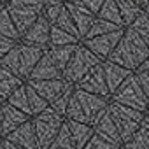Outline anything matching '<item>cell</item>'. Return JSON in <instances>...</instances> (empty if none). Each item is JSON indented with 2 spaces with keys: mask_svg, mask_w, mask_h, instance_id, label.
<instances>
[{
  "mask_svg": "<svg viewBox=\"0 0 149 149\" xmlns=\"http://www.w3.org/2000/svg\"><path fill=\"white\" fill-rule=\"evenodd\" d=\"M147 56H149V47L146 46V42L133 28L126 26L123 39L119 40V44L116 46V49L111 53L107 60L130 72H137V68L142 65V61Z\"/></svg>",
  "mask_w": 149,
  "mask_h": 149,
  "instance_id": "obj_1",
  "label": "cell"
},
{
  "mask_svg": "<svg viewBox=\"0 0 149 149\" xmlns=\"http://www.w3.org/2000/svg\"><path fill=\"white\" fill-rule=\"evenodd\" d=\"M42 54H44V51L39 47L18 42L4 58H0V67L7 68L9 72H13L14 76H18L21 81L26 83L33 67L37 65V61L40 60Z\"/></svg>",
  "mask_w": 149,
  "mask_h": 149,
  "instance_id": "obj_2",
  "label": "cell"
},
{
  "mask_svg": "<svg viewBox=\"0 0 149 149\" xmlns=\"http://www.w3.org/2000/svg\"><path fill=\"white\" fill-rule=\"evenodd\" d=\"M30 121L33 125V132H35V139H37L39 149H47L49 144L58 135L60 128L63 126L65 118L60 116L58 112H54L51 107H47L40 114L30 118Z\"/></svg>",
  "mask_w": 149,
  "mask_h": 149,
  "instance_id": "obj_3",
  "label": "cell"
},
{
  "mask_svg": "<svg viewBox=\"0 0 149 149\" xmlns=\"http://www.w3.org/2000/svg\"><path fill=\"white\" fill-rule=\"evenodd\" d=\"M98 63H102L100 58L95 56L83 42H79L61 76H63V79H65L68 84H76V83H79V81L86 76V74H88L95 65H98Z\"/></svg>",
  "mask_w": 149,
  "mask_h": 149,
  "instance_id": "obj_4",
  "label": "cell"
},
{
  "mask_svg": "<svg viewBox=\"0 0 149 149\" xmlns=\"http://www.w3.org/2000/svg\"><path fill=\"white\" fill-rule=\"evenodd\" d=\"M111 102H116V104H121V105H126L130 109H135V111H140V112H146L147 111V98L139 84V79L135 76V72L130 74V76L121 83V86L111 95L109 98Z\"/></svg>",
  "mask_w": 149,
  "mask_h": 149,
  "instance_id": "obj_5",
  "label": "cell"
},
{
  "mask_svg": "<svg viewBox=\"0 0 149 149\" xmlns=\"http://www.w3.org/2000/svg\"><path fill=\"white\" fill-rule=\"evenodd\" d=\"M74 95H76L77 102L81 104V107H83V111L86 114L88 125L93 126L107 112L109 98H104V97H98V95H91V93H86V91H81V90H74Z\"/></svg>",
  "mask_w": 149,
  "mask_h": 149,
  "instance_id": "obj_6",
  "label": "cell"
},
{
  "mask_svg": "<svg viewBox=\"0 0 149 149\" xmlns=\"http://www.w3.org/2000/svg\"><path fill=\"white\" fill-rule=\"evenodd\" d=\"M123 33H125V28L121 30H116L112 33H105V35H98V37H93V39H86V40H81L95 56L100 58V61H105L111 53L116 49V46L119 44V40L123 39Z\"/></svg>",
  "mask_w": 149,
  "mask_h": 149,
  "instance_id": "obj_7",
  "label": "cell"
},
{
  "mask_svg": "<svg viewBox=\"0 0 149 149\" xmlns=\"http://www.w3.org/2000/svg\"><path fill=\"white\" fill-rule=\"evenodd\" d=\"M74 88L81 90V91H86V93H91V95L104 97V98H111V93H109L107 83H105V76H104L102 63L95 65L79 83L74 84Z\"/></svg>",
  "mask_w": 149,
  "mask_h": 149,
  "instance_id": "obj_8",
  "label": "cell"
},
{
  "mask_svg": "<svg viewBox=\"0 0 149 149\" xmlns=\"http://www.w3.org/2000/svg\"><path fill=\"white\" fill-rule=\"evenodd\" d=\"M49 32H51V25H49V21L40 14V16L35 19V23L26 30V33L19 39V42L46 51L47 46H49Z\"/></svg>",
  "mask_w": 149,
  "mask_h": 149,
  "instance_id": "obj_9",
  "label": "cell"
},
{
  "mask_svg": "<svg viewBox=\"0 0 149 149\" xmlns=\"http://www.w3.org/2000/svg\"><path fill=\"white\" fill-rule=\"evenodd\" d=\"M6 9L19 33V39L26 33V30L35 23V19L40 16L37 11L30 9V7H25V6H19V4H14V2H7L6 4Z\"/></svg>",
  "mask_w": 149,
  "mask_h": 149,
  "instance_id": "obj_10",
  "label": "cell"
},
{
  "mask_svg": "<svg viewBox=\"0 0 149 149\" xmlns=\"http://www.w3.org/2000/svg\"><path fill=\"white\" fill-rule=\"evenodd\" d=\"M65 9L68 11V14H70V18H72V21H74V25H76V28H77V33H79V37H81V40L86 37V33H88V30H90V26L93 25V21H95V14H91L79 0H72V2H65Z\"/></svg>",
  "mask_w": 149,
  "mask_h": 149,
  "instance_id": "obj_11",
  "label": "cell"
},
{
  "mask_svg": "<svg viewBox=\"0 0 149 149\" xmlns=\"http://www.w3.org/2000/svg\"><path fill=\"white\" fill-rule=\"evenodd\" d=\"M93 133L97 137H100L102 140L112 144L114 147L118 149H123V144H121V139H119V133H118V128L114 125V119L112 116L109 114V111L93 125Z\"/></svg>",
  "mask_w": 149,
  "mask_h": 149,
  "instance_id": "obj_12",
  "label": "cell"
},
{
  "mask_svg": "<svg viewBox=\"0 0 149 149\" xmlns=\"http://www.w3.org/2000/svg\"><path fill=\"white\" fill-rule=\"evenodd\" d=\"M0 111H2V135H0V139H6L9 133H13L18 126H21L23 123H26L30 119L28 114L18 111L16 107L9 105L7 102H4L2 105H0Z\"/></svg>",
  "mask_w": 149,
  "mask_h": 149,
  "instance_id": "obj_13",
  "label": "cell"
},
{
  "mask_svg": "<svg viewBox=\"0 0 149 149\" xmlns=\"http://www.w3.org/2000/svg\"><path fill=\"white\" fill-rule=\"evenodd\" d=\"M47 104H51L63 90H65V86L68 84L63 77H60V79H47V81H26Z\"/></svg>",
  "mask_w": 149,
  "mask_h": 149,
  "instance_id": "obj_14",
  "label": "cell"
},
{
  "mask_svg": "<svg viewBox=\"0 0 149 149\" xmlns=\"http://www.w3.org/2000/svg\"><path fill=\"white\" fill-rule=\"evenodd\" d=\"M6 140L19 146L21 149H39L37 139H35V132H33V125H32L30 119L26 123H23L21 126H18L13 133H9L6 137Z\"/></svg>",
  "mask_w": 149,
  "mask_h": 149,
  "instance_id": "obj_15",
  "label": "cell"
},
{
  "mask_svg": "<svg viewBox=\"0 0 149 149\" xmlns=\"http://www.w3.org/2000/svg\"><path fill=\"white\" fill-rule=\"evenodd\" d=\"M60 77H63L61 72L54 67V63L51 61V58L44 51V54L40 56V60L37 61V65L33 67L28 81H47V79H60Z\"/></svg>",
  "mask_w": 149,
  "mask_h": 149,
  "instance_id": "obj_16",
  "label": "cell"
},
{
  "mask_svg": "<svg viewBox=\"0 0 149 149\" xmlns=\"http://www.w3.org/2000/svg\"><path fill=\"white\" fill-rule=\"evenodd\" d=\"M102 67H104V76H105L107 90H109L111 95L121 86V83L130 76V74H133V72H130V70H126V68H123V67H119V65L109 61V60L102 61Z\"/></svg>",
  "mask_w": 149,
  "mask_h": 149,
  "instance_id": "obj_17",
  "label": "cell"
},
{
  "mask_svg": "<svg viewBox=\"0 0 149 149\" xmlns=\"http://www.w3.org/2000/svg\"><path fill=\"white\" fill-rule=\"evenodd\" d=\"M23 84L25 81H21L18 76H14L7 68L0 67V100L2 102H7V98Z\"/></svg>",
  "mask_w": 149,
  "mask_h": 149,
  "instance_id": "obj_18",
  "label": "cell"
},
{
  "mask_svg": "<svg viewBox=\"0 0 149 149\" xmlns=\"http://www.w3.org/2000/svg\"><path fill=\"white\" fill-rule=\"evenodd\" d=\"M67 126H68V132H70V137L74 140L77 149H83L86 146V142L93 137V126L88 125V123H77V121H67Z\"/></svg>",
  "mask_w": 149,
  "mask_h": 149,
  "instance_id": "obj_19",
  "label": "cell"
},
{
  "mask_svg": "<svg viewBox=\"0 0 149 149\" xmlns=\"http://www.w3.org/2000/svg\"><path fill=\"white\" fill-rule=\"evenodd\" d=\"M76 47H77V44H70V46H56V47H47L46 53H47V56L51 58V61L54 63V67L63 74V70H65V67L68 65V61H70L74 51H76Z\"/></svg>",
  "mask_w": 149,
  "mask_h": 149,
  "instance_id": "obj_20",
  "label": "cell"
},
{
  "mask_svg": "<svg viewBox=\"0 0 149 149\" xmlns=\"http://www.w3.org/2000/svg\"><path fill=\"white\" fill-rule=\"evenodd\" d=\"M114 2H116V6L119 9V14H121L125 28L130 26L135 21V18L142 13V7L137 2H133V0H114Z\"/></svg>",
  "mask_w": 149,
  "mask_h": 149,
  "instance_id": "obj_21",
  "label": "cell"
},
{
  "mask_svg": "<svg viewBox=\"0 0 149 149\" xmlns=\"http://www.w3.org/2000/svg\"><path fill=\"white\" fill-rule=\"evenodd\" d=\"M97 18L105 19V21H109V23H114L116 26L125 28L123 19H121V14H119V9H118V6H116L114 0H105L104 6H102L100 11H98V14H97Z\"/></svg>",
  "mask_w": 149,
  "mask_h": 149,
  "instance_id": "obj_22",
  "label": "cell"
},
{
  "mask_svg": "<svg viewBox=\"0 0 149 149\" xmlns=\"http://www.w3.org/2000/svg\"><path fill=\"white\" fill-rule=\"evenodd\" d=\"M25 86H26V98H28V107H30V118H33V116L40 114L44 109H47L49 104H47L28 83H25Z\"/></svg>",
  "mask_w": 149,
  "mask_h": 149,
  "instance_id": "obj_23",
  "label": "cell"
},
{
  "mask_svg": "<svg viewBox=\"0 0 149 149\" xmlns=\"http://www.w3.org/2000/svg\"><path fill=\"white\" fill-rule=\"evenodd\" d=\"M81 40L76 39L74 35L56 28V26H51V32H49V46L47 47H56V46H70V44H79Z\"/></svg>",
  "mask_w": 149,
  "mask_h": 149,
  "instance_id": "obj_24",
  "label": "cell"
},
{
  "mask_svg": "<svg viewBox=\"0 0 149 149\" xmlns=\"http://www.w3.org/2000/svg\"><path fill=\"white\" fill-rule=\"evenodd\" d=\"M116 30H121V26H116L114 23H109V21H105V19L95 18L93 25L90 26V30H88V33H86V37H84L83 40L93 39V37H98V35H105V33H112V32H116Z\"/></svg>",
  "mask_w": 149,
  "mask_h": 149,
  "instance_id": "obj_25",
  "label": "cell"
},
{
  "mask_svg": "<svg viewBox=\"0 0 149 149\" xmlns=\"http://www.w3.org/2000/svg\"><path fill=\"white\" fill-rule=\"evenodd\" d=\"M74 84H67L65 86V90L49 104V107L54 111V112H58L60 116H63L65 118V111H67V105H68V102H70V98H72V95H74Z\"/></svg>",
  "mask_w": 149,
  "mask_h": 149,
  "instance_id": "obj_26",
  "label": "cell"
},
{
  "mask_svg": "<svg viewBox=\"0 0 149 149\" xmlns=\"http://www.w3.org/2000/svg\"><path fill=\"white\" fill-rule=\"evenodd\" d=\"M47 149H77L76 144H74V140H72V137H70L67 123H63V126L60 128L58 135L54 137V140L49 144Z\"/></svg>",
  "mask_w": 149,
  "mask_h": 149,
  "instance_id": "obj_27",
  "label": "cell"
},
{
  "mask_svg": "<svg viewBox=\"0 0 149 149\" xmlns=\"http://www.w3.org/2000/svg\"><path fill=\"white\" fill-rule=\"evenodd\" d=\"M123 149H149V133L147 130L140 125L139 130L132 135V139L123 144Z\"/></svg>",
  "mask_w": 149,
  "mask_h": 149,
  "instance_id": "obj_28",
  "label": "cell"
},
{
  "mask_svg": "<svg viewBox=\"0 0 149 149\" xmlns=\"http://www.w3.org/2000/svg\"><path fill=\"white\" fill-rule=\"evenodd\" d=\"M0 35L2 37H9V39H14V40H19V33L7 13V9L4 7L0 11Z\"/></svg>",
  "mask_w": 149,
  "mask_h": 149,
  "instance_id": "obj_29",
  "label": "cell"
},
{
  "mask_svg": "<svg viewBox=\"0 0 149 149\" xmlns=\"http://www.w3.org/2000/svg\"><path fill=\"white\" fill-rule=\"evenodd\" d=\"M7 104L30 116V107H28V98H26V86H25V84L19 86V88L7 98Z\"/></svg>",
  "mask_w": 149,
  "mask_h": 149,
  "instance_id": "obj_30",
  "label": "cell"
},
{
  "mask_svg": "<svg viewBox=\"0 0 149 149\" xmlns=\"http://www.w3.org/2000/svg\"><path fill=\"white\" fill-rule=\"evenodd\" d=\"M65 119H67V121H77V123H88L86 114H84L81 104L77 102L76 95H72V98H70V102H68V105H67Z\"/></svg>",
  "mask_w": 149,
  "mask_h": 149,
  "instance_id": "obj_31",
  "label": "cell"
},
{
  "mask_svg": "<svg viewBox=\"0 0 149 149\" xmlns=\"http://www.w3.org/2000/svg\"><path fill=\"white\" fill-rule=\"evenodd\" d=\"M130 28H133V30L140 35V39L146 42V46L149 47V14H147L146 11H142V13L135 18V21L130 25Z\"/></svg>",
  "mask_w": 149,
  "mask_h": 149,
  "instance_id": "obj_32",
  "label": "cell"
},
{
  "mask_svg": "<svg viewBox=\"0 0 149 149\" xmlns=\"http://www.w3.org/2000/svg\"><path fill=\"white\" fill-rule=\"evenodd\" d=\"M53 26H56V28H60V30H63V32H67V33H70V35H74L76 39L81 40V37H79V33H77V28H76V25H74V21H72L68 11H67L65 7H63V11L60 13L58 19L54 21Z\"/></svg>",
  "mask_w": 149,
  "mask_h": 149,
  "instance_id": "obj_33",
  "label": "cell"
},
{
  "mask_svg": "<svg viewBox=\"0 0 149 149\" xmlns=\"http://www.w3.org/2000/svg\"><path fill=\"white\" fill-rule=\"evenodd\" d=\"M63 7H65V4H54V6H44V9H42V16L49 21V25L53 26L54 25V21L58 19V16H60V13L63 11Z\"/></svg>",
  "mask_w": 149,
  "mask_h": 149,
  "instance_id": "obj_34",
  "label": "cell"
},
{
  "mask_svg": "<svg viewBox=\"0 0 149 149\" xmlns=\"http://www.w3.org/2000/svg\"><path fill=\"white\" fill-rule=\"evenodd\" d=\"M83 149H118V147H114L112 144H109V142L102 140L100 137H97V135L93 133V137L86 142V146H84Z\"/></svg>",
  "mask_w": 149,
  "mask_h": 149,
  "instance_id": "obj_35",
  "label": "cell"
},
{
  "mask_svg": "<svg viewBox=\"0 0 149 149\" xmlns=\"http://www.w3.org/2000/svg\"><path fill=\"white\" fill-rule=\"evenodd\" d=\"M7 2H14V4L30 7V9L37 11L39 14H42V9H44V2H42V0H7Z\"/></svg>",
  "mask_w": 149,
  "mask_h": 149,
  "instance_id": "obj_36",
  "label": "cell"
},
{
  "mask_svg": "<svg viewBox=\"0 0 149 149\" xmlns=\"http://www.w3.org/2000/svg\"><path fill=\"white\" fill-rule=\"evenodd\" d=\"M19 40H14V39H9V37H2L0 35V58H4Z\"/></svg>",
  "mask_w": 149,
  "mask_h": 149,
  "instance_id": "obj_37",
  "label": "cell"
},
{
  "mask_svg": "<svg viewBox=\"0 0 149 149\" xmlns=\"http://www.w3.org/2000/svg\"><path fill=\"white\" fill-rule=\"evenodd\" d=\"M79 2L91 13V14H98V11H100V7L104 6V2H105V0H79Z\"/></svg>",
  "mask_w": 149,
  "mask_h": 149,
  "instance_id": "obj_38",
  "label": "cell"
},
{
  "mask_svg": "<svg viewBox=\"0 0 149 149\" xmlns=\"http://www.w3.org/2000/svg\"><path fill=\"white\" fill-rule=\"evenodd\" d=\"M135 76H137L139 84H140V88H142V91H144V95H146V98H147V102H149V74L135 72Z\"/></svg>",
  "mask_w": 149,
  "mask_h": 149,
  "instance_id": "obj_39",
  "label": "cell"
},
{
  "mask_svg": "<svg viewBox=\"0 0 149 149\" xmlns=\"http://www.w3.org/2000/svg\"><path fill=\"white\" fill-rule=\"evenodd\" d=\"M137 72H140V74H149V56L142 61V65L137 68Z\"/></svg>",
  "mask_w": 149,
  "mask_h": 149,
  "instance_id": "obj_40",
  "label": "cell"
},
{
  "mask_svg": "<svg viewBox=\"0 0 149 149\" xmlns=\"http://www.w3.org/2000/svg\"><path fill=\"white\" fill-rule=\"evenodd\" d=\"M2 144H4V149H21L19 146H16V144L9 142V140H6V139H2Z\"/></svg>",
  "mask_w": 149,
  "mask_h": 149,
  "instance_id": "obj_41",
  "label": "cell"
},
{
  "mask_svg": "<svg viewBox=\"0 0 149 149\" xmlns=\"http://www.w3.org/2000/svg\"><path fill=\"white\" fill-rule=\"evenodd\" d=\"M146 130H147V133H149V112H146L144 114V119H142V123H140Z\"/></svg>",
  "mask_w": 149,
  "mask_h": 149,
  "instance_id": "obj_42",
  "label": "cell"
},
{
  "mask_svg": "<svg viewBox=\"0 0 149 149\" xmlns=\"http://www.w3.org/2000/svg\"><path fill=\"white\" fill-rule=\"evenodd\" d=\"M44 6H54V4H63V0H42Z\"/></svg>",
  "mask_w": 149,
  "mask_h": 149,
  "instance_id": "obj_43",
  "label": "cell"
},
{
  "mask_svg": "<svg viewBox=\"0 0 149 149\" xmlns=\"http://www.w3.org/2000/svg\"><path fill=\"white\" fill-rule=\"evenodd\" d=\"M142 11H149V0H142Z\"/></svg>",
  "mask_w": 149,
  "mask_h": 149,
  "instance_id": "obj_44",
  "label": "cell"
},
{
  "mask_svg": "<svg viewBox=\"0 0 149 149\" xmlns=\"http://www.w3.org/2000/svg\"><path fill=\"white\" fill-rule=\"evenodd\" d=\"M2 119L4 118H2V111H0V135H2Z\"/></svg>",
  "mask_w": 149,
  "mask_h": 149,
  "instance_id": "obj_45",
  "label": "cell"
},
{
  "mask_svg": "<svg viewBox=\"0 0 149 149\" xmlns=\"http://www.w3.org/2000/svg\"><path fill=\"white\" fill-rule=\"evenodd\" d=\"M0 4H4V6H6V4H7V0H0Z\"/></svg>",
  "mask_w": 149,
  "mask_h": 149,
  "instance_id": "obj_46",
  "label": "cell"
},
{
  "mask_svg": "<svg viewBox=\"0 0 149 149\" xmlns=\"http://www.w3.org/2000/svg\"><path fill=\"white\" fill-rule=\"evenodd\" d=\"M0 149H4V144H2V139H0Z\"/></svg>",
  "mask_w": 149,
  "mask_h": 149,
  "instance_id": "obj_47",
  "label": "cell"
},
{
  "mask_svg": "<svg viewBox=\"0 0 149 149\" xmlns=\"http://www.w3.org/2000/svg\"><path fill=\"white\" fill-rule=\"evenodd\" d=\"M137 4H139V6H140V7H142V0H137Z\"/></svg>",
  "mask_w": 149,
  "mask_h": 149,
  "instance_id": "obj_48",
  "label": "cell"
},
{
  "mask_svg": "<svg viewBox=\"0 0 149 149\" xmlns=\"http://www.w3.org/2000/svg\"><path fill=\"white\" fill-rule=\"evenodd\" d=\"M4 7H6V6H4V4H0V11H2V9H4Z\"/></svg>",
  "mask_w": 149,
  "mask_h": 149,
  "instance_id": "obj_49",
  "label": "cell"
},
{
  "mask_svg": "<svg viewBox=\"0 0 149 149\" xmlns=\"http://www.w3.org/2000/svg\"><path fill=\"white\" fill-rule=\"evenodd\" d=\"M65 2H72V0H63V4H65Z\"/></svg>",
  "mask_w": 149,
  "mask_h": 149,
  "instance_id": "obj_50",
  "label": "cell"
},
{
  "mask_svg": "<svg viewBox=\"0 0 149 149\" xmlns=\"http://www.w3.org/2000/svg\"><path fill=\"white\" fill-rule=\"evenodd\" d=\"M146 112H149V104H147V111H146Z\"/></svg>",
  "mask_w": 149,
  "mask_h": 149,
  "instance_id": "obj_51",
  "label": "cell"
},
{
  "mask_svg": "<svg viewBox=\"0 0 149 149\" xmlns=\"http://www.w3.org/2000/svg\"><path fill=\"white\" fill-rule=\"evenodd\" d=\"M2 104H4V102H2V100H0V105H2Z\"/></svg>",
  "mask_w": 149,
  "mask_h": 149,
  "instance_id": "obj_52",
  "label": "cell"
},
{
  "mask_svg": "<svg viewBox=\"0 0 149 149\" xmlns=\"http://www.w3.org/2000/svg\"><path fill=\"white\" fill-rule=\"evenodd\" d=\"M146 13H147V14H149V11H146Z\"/></svg>",
  "mask_w": 149,
  "mask_h": 149,
  "instance_id": "obj_53",
  "label": "cell"
}]
</instances>
